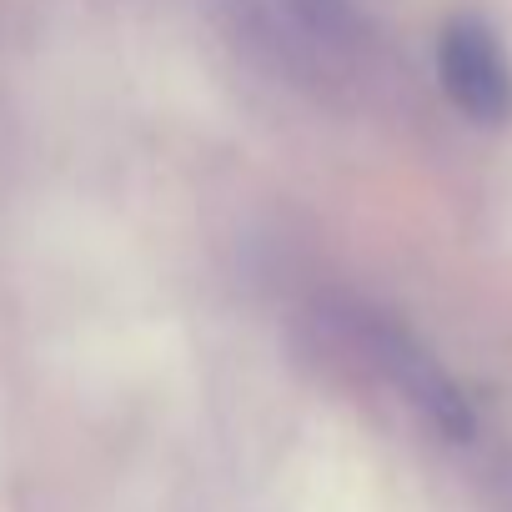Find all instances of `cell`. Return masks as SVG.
Listing matches in <instances>:
<instances>
[{
  "mask_svg": "<svg viewBox=\"0 0 512 512\" xmlns=\"http://www.w3.org/2000/svg\"><path fill=\"white\" fill-rule=\"evenodd\" d=\"M362 342L372 352V362L382 367V377L447 437H472V407L462 397V387L447 377V367L392 317H367L362 322Z\"/></svg>",
  "mask_w": 512,
  "mask_h": 512,
  "instance_id": "cell-2",
  "label": "cell"
},
{
  "mask_svg": "<svg viewBox=\"0 0 512 512\" xmlns=\"http://www.w3.org/2000/svg\"><path fill=\"white\" fill-rule=\"evenodd\" d=\"M437 76L447 101L477 126L512 121V61L482 16H452L437 36Z\"/></svg>",
  "mask_w": 512,
  "mask_h": 512,
  "instance_id": "cell-1",
  "label": "cell"
}]
</instances>
